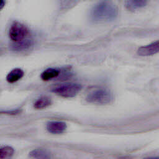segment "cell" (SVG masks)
Wrapping results in <instances>:
<instances>
[{
    "mask_svg": "<svg viewBox=\"0 0 159 159\" xmlns=\"http://www.w3.org/2000/svg\"><path fill=\"white\" fill-rule=\"evenodd\" d=\"M82 86L79 83H68L53 87L52 91L63 98H73L81 91Z\"/></svg>",
    "mask_w": 159,
    "mask_h": 159,
    "instance_id": "obj_3",
    "label": "cell"
},
{
    "mask_svg": "<svg viewBox=\"0 0 159 159\" xmlns=\"http://www.w3.org/2000/svg\"><path fill=\"white\" fill-rule=\"evenodd\" d=\"M113 96L110 91L104 88H95L89 91L86 97V100L90 103L96 104H106L110 103Z\"/></svg>",
    "mask_w": 159,
    "mask_h": 159,
    "instance_id": "obj_2",
    "label": "cell"
},
{
    "mask_svg": "<svg viewBox=\"0 0 159 159\" xmlns=\"http://www.w3.org/2000/svg\"><path fill=\"white\" fill-rule=\"evenodd\" d=\"M61 70L56 68H48L45 70L40 75L41 79L43 81H47L53 79H56L60 76Z\"/></svg>",
    "mask_w": 159,
    "mask_h": 159,
    "instance_id": "obj_7",
    "label": "cell"
},
{
    "mask_svg": "<svg viewBox=\"0 0 159 159\" xmlns=\"http://www.w3.org/2000/svg\"><path fill=\"white\" fill-rule=\"evenodd\" d=\"M47 130L48 132L53 134L63 133L66 128V124L61 121H50L47 124Z\"/></svg>",
    "mask_w": 159,
    "mask_h": 159,
    "instance_id": "obj_6",
    "label": "cell"
},
{
    "mask_svg": "<svg viewBox=\"0 0 159 159\" xmlns=\"http://www.w3.org/2000/svg\"><path fill=\"white\" fill-rule=\"evenodd\" d=\"M32 45V42L31 40L29 39H25L22 40L20 42H15L14 43L11 48L12 50L15 51H24L25 50H27L30 48V47Z\"/></svg>",
    "mask_w": 159,
    "mask_h": 159,
    "instance_id": "obj_10",
    "label": "cell"
},
{
    "mask_svg": "<svg viewBox=\"0 0 159 159\" xmlns=\"http://www.w3.org/2000/svg\"><path fill=\"white\" fill-rule=\"evenodd\" d=\"M117 15V8L110 0H100L90 12L91 19L95 22L112 21L116 19Z\"/></svg>",
    "mask_w": 159,
    "mask_h": 159,
    "instance_id": "obj_1",
    "label": "cell"
},
{
    "mask_svg": "<svg viewBox=\"0 0 159 159\" xmlns=\"http://www.w3.org/2000/svg\"><path fill=\"white\" fill-rule=\"evenodd\" d=\"M14 153V150L10 146H4L0 148V158H8L11 157Z\"/></svg>",
    "mask_w": 159,
    "mask_h": 159,
    "instance_id": "obj_14",
    "label": "cell"
},
{
    "mask_svg": "<svg viewBox=\"0 0 159 159\" xmlns=\"http://www.w3.org/2000/svg\"><path fill=\"white\" fill-rule=\"evenodd\" d=\"M19 112V110L16 109V110H12L11 111H5L4 113H7L8 114H16Z\"/></svg>",
    "mask_w": 159,
    "mask_h": 159,
    "instance_id": "obj_15",
    "label": "cell"
},
{
    "mask_svg": "<svg viewBox=\"0 0 159 159\" xmlns=\"http://www.w3.org/2000/svg\"><path fill=\"white\" fill-rule=\"evenodd\" d=\"M27 34L28 29L26 26L19 22L12 24L9 30V38L14 42L24 40Z\"/></svg>",
    "mask_w": 159,
    "mask_h": 159,
    "instance_id": "obj_4",
    "label": "cell"
},
{
    "mask_svg": "<svg viewBox=\"0 0 159 159\" xmlns=\"http://www.w3.org/2000/svg\"><path fill=\"white\" fill-rule=\"evenodd\" d=\"M158 53H159V40L142 46L137 50V54L142 57L151 56Z\"/></svg>",
    "mask_w": 159,
    "mask_h": 159,
    "instance_id": "obj_5",
    "label": "cell"
},
{
    "mask_svg": "<svg viewBox=\"0 0 159 159\" xmlns=\"http://www.w3.org/2000/svg\"><path fill=\"white\" fill-rule=\"evenodd\" d=\"M30 157L34 158H50V153L46 150L43 149H35L29 153Z\"/></svg>",
    "mask_w": 159,
    "mask_h": 159,
    "instance_id": "obj_12",
    "label": "cell"
},
{
    "mask_svg": "<svg viewBox=\"0 0 159 159\" xmlns=\"http://www.w3.org/2000/svg\"><path fill=\"white\" fill-rule=\"evenodd\" d=\"M23 70L19 68L12 69L7 75L6 80L9 83H14L20 80L24 76Z\"/></svg>",
    "mask_w": 159,
    "mask_h": 159,
    "instance_id": "obj_8",
    "label": "cell"
},
{
    "mask_svg": "<svg viewBox=\"0 0 159 159\" xmlns=\"http://www.w3.org/2000/svg\"><path fill=\"white\" fill-rule=\"evenodd\" d=\"M147 3V0H125L126 8L129 11H135L143 7Z\"/></svg>",
    "mask_w": 159,
    "mask_h": 159,
    "instance_id": "obj_9",
    "label": "cell"
},
{
    "mask_svg": "<svg viewBox=\"0 0 159 159\" xmlns=\"http://www.w3.org/2000/svg\"><path fill=\"white\" fill-rule=\"evenodd\" d=\"M52 103L51 99L48 96H42L34 103V107L37 109H42L48 107Z\"/></svg>",
    "mask_w": 159,
    "mask_h": 159,
    "instance_id": "obj_11",
    "label": "cell"
},
{
    "mask_svg": "<svg viewBox=\"0 0 159 159\" xmlns=\"http://www.w3.org/2000/svg\"><path fill=\"white\" fill-rule=\"evenodd\" d=\"M5 5V3L4 2V0H1V4H0V9H2Z\"/></svg>",
    "mask_w": 159,
    "mask_h": 159,
    "instance_id": "obj_16",
    "label": "cell"
},
{
    "mask_svg": "<svg viewBox=\"0 0 159 159\" xmlns=\"http://www.w3.org/2000/svg\"><path fill=\"white\" fill-rule=\"evenodd\" d=\"M80 0H58L60 8L61 10H68L75 6Z\"/></svg>",
    "mask_w": 159,
    "mask_h": 159,
    "instance_id": "obj_13",
    "label": "cell"
}]
</instances>
